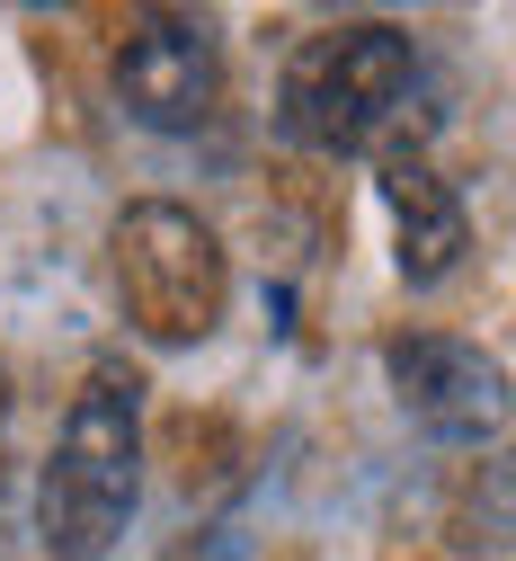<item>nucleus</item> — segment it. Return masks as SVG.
<instances>
[{
  "mask_svg": "<svg viewBox=\"0 0 516 561\" xmlns=\"http://www.w3.org/2000/svg\"><path fill=\"white\" fill-rule=\"evenodd\" d=\"M134 508H142V375L99 357L36 472V543L45 561H107Z\"/></svg>",
  "mask_w": 516,
  "mask_h": 561,
  "instance_id": "1",
  "label": "nucleus"
},
{
  "mask_svg": "<svg viewBox=\"0 0 516 561\" xmlns=\"http://www.w3.org/2000/svg\"><path fill=\"white\" fill-rule=\"evenodd\" d=\"M418 99V45L392 19H347L321 27L285 54V81H276V125L294 134L303 152H392L401 125Z\"/></svg>",
  "mask_w": 516,
  "mask_h": 561,
  "instance_id": "2",
  "label": "nucleus"
},
{
  "mask_svg": "<svg viewBox=\"0 0 516 561\" xmlns=\"http://www.w3.org/2000/svg\"><path fill=\"white\" fill-rule=\"evenodd\" d=\"M107 286H116V312L134 339L152 347H196L223 330V304H232V259L214 241V224L196 205H170V196H142L116 215L107 232Z\"/></svg>",
  "mask_w": 516,
  "mask_h": 561,
  "instance_id": "3",
  "label": "nucleus"
},
{
  "mask_svg": "<svg viewBox=\"0 0 516 561\" xmlns=\"http://www.w3.org/2000/svg\"><path fill=\"white\" fill-rule=\"evenodd\" d=\"M107 81L142 134H196L223 107V36L196 10H142L107 54Z\"/></svg>",
  "mask_w": 516,
  "mask_h": 561,
  "instance_id": "4",
  "label": "nucleus"
},
{
  "mask_svg": "<svg viewBox=\"0 0 516 561\" xmlns=\"http://www.w3.org/2000/svg\"><path fill=\"white\" fill-rule=\"evenodd\" d=\"M383 383L401 419L436 446H490L507 428V366L481 339L455 330H392L383 339Z\"/></svg>",
  "mask_w": 516,
  "mask_h": 561,
  "instance_id": "5",
  "label": "nucleus"
},
{
  "mask_svg": "<svg viewBox=\"0 0 516 561\" xmlns=\"http://www.w3.org/2000/svg\"><path fill=\"white\" fill-rule=\"evenodd\" d=\"M375 187H383V215H392V267L410 295H436L446 276L472 259V215L455 179H436V161L418 144H392L375 152Z\"/></svg>",
  "mask_w": 516,
  "mask_h": 561,
  "instance_id": "6",
  "label": "nucleus"
},
{
  "mask_svg": "<svg viewBox=\"0 0 516 561\" xmlns=\"http://www.w3.org/2000/svg\"><path fill=\"white\" fill-rule=\"evenodd\" d=\"M0 428H10V366H0Z\"/></svg>",
  "mask_w": 516,
  "mask_h": 561,
  "instance_id": "7",
  "label": "nucleus"
}]
</instances>
